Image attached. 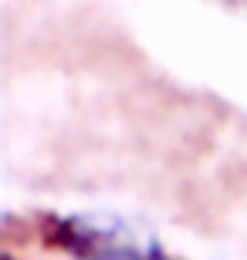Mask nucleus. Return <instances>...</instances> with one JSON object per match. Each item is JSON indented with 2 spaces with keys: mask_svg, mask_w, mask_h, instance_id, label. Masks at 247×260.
<instances>
[{
  "mask_svg": "<svg viewBox=\"0 0 247 260\" xmlns=\"http://www.w3.org/2000/svg\"><path fill=\"white\" fill-rule=\"evenodd\" d=\"M54 240L75 257H159L166 250L152 226L115 210H81L58 216Z\"/></svg>",
  "mask_w": 247,
  "mask_h": 260,
  "instance_id": "obj_1",
  "label": "nucleus"
}]
</instances>
